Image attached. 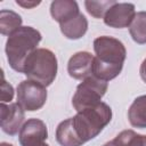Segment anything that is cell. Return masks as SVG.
Returning <instances> with one entry per match:
<instances>
[{
	"mask_svg": "<svg viewBox=\"0 0 146 146\" xmlns=\"http://www.w3.org/2000/svg\"><path fill=\"white\" fill-rule=\"evenodd\" d=\"M111 120L112 108L100 102L62 121L56 129V140L60 146H82L96 138Z\"/></svg>",
	"mask_w": 146,
	"mask_h": 146,
	"instance_id": "obj_1",
	"label": "cell"
},
{
	"mask_svg": "<svg viewBox=\"0 0 146 146\" xmlns=\"http://www.w3.org/2000/svg\"><path fill=\"white\" fill-rule=\"evenodd\" d=\"M94 58L92 75L103 81L115 79L123 68L127 57L124 44L113 36L102 35L94 40Z\"/></svg>",
	"mask_w": 146,
	"mask_h": 146,
	"instance_id": "obj_2",
	"label": "cell"
},
{
	"mask_svg": "<svg viewBox=\"0 0 146 146\" xmlns=\"http://www.w3.org/2000/svg\"><path fill=\"white\" fill-rule=\"evenodd\" d=\"M42 39L41 33L32 26H22L11 33L6 42V55L9 66L23 73L26 58L38 49V44Z\"/></svg>",
	"mask_w": 146,
	"mask_h": 146,
	"instance_id": "obj_3",
	"label": "cell"
},
{
	"mask_svg": "<svg viewBox=\"0 0 146 146\" xmlns=\"http://www.w3.org/2000/svg\"><path fill=\"white\" fill-rule=\"evenodd\" d=\"M57 68L56 55L49 49L38 48L26 58L23 73L27 80L48 87L54 82L57 75Z\"/></svg>",
	"mask_w": 146,
	"mask_h": 146,
	"instance_id": "obj_4",
	"label": "cell"
},
{
	"mask_svg": "<svg viewBox=\"0 0 146 146\" xmlns=\"http://www.w3.org/2000/svg\"><path fill=\"white\" fill-rule=\"evenodd\" d=\"M108 84L106 81L99 80L91 75L82 80L76 87V91L72 98V105L76 112L95 106L100 103V99L106 94Z\"/></svg>",
	"mask_w": 146,
	"mask_h": 146,
	"instance_id": "obj_5",
	"label": "cell"
},
{
	"mask_svg": "<svg viewBox=\"0 0 146 146\" xmlns=\"http://www.w3.org/2000/svg\"><path fill=\"white\" fill-rule=\"evenodd\" d=\"M17 103L24 111L34 112L43 107L47 102V89L31 80H24L17 86Z\"/></svg>",
	"mask_w": 146,
	"mask_h": 146,
	"instance_id": "obj_6",
	"label": "cell"
},
{
	"mask_svg": "<svg viewBox=\"0 0 146 146\" xmlns=\"http://www.w3.org/2000/svg\"><path fill=\"white\" fill-rule=\"evenodd\" d=\"M48 138L46 123L40 119H29L19 130L21 146H40Z\"/></svg>",
	"mask_w": 146,
	"mask_h": 146,
	"instance_id": "obj_7",
	"label": "cell"
},
{
	"mask_svg": "<svg viewBox=\"0 0 146 146\" xmlns=\"http://www.w3.org/2000/svg\"><path fill=\"white\" fill-rule=\"evenodd\" d=\"M135 5L130 2H115L105 14L104 23L114 29H124L130 26L135 18Z\"/></svg>",
	"mask_w": 146,
	"mask_h": 146,
	"instance_id": "obj_8",
	"label": "cell"
},
{
	"mask_svg": "<svg viewBox=\"0 0 146 146\" xmlns=\"http://www.w3.org/2000/svg\"><path fill=\"white\" fill-rule=\"evenodd\" d=\"M0 113V127L2 131L9 136H15L23 127L22 124H24V110L18 103H13L9 105L1 103Z\"/></svg>",
	"mask_w": 146,
	"mask_h": 146,
	"instance_id": "obj_9",
	"label": "cell"
},
{
	"mask_svg": "<svg viewBox=\"0 0 146 146\" xmlns=\"http://www.w3.org/2000/svg\"><path fill=\"white\" fill-rule=\"evenodd\" d=\"M94 56L88 51L75 52L67 63V72L75 80H84L92 75Z\"/></svg>",
	"mask_w": 146,
	"mask_h": 146,
	"instance_id": "obj_10",
	"label": "cell"
},
{
	"mask_svg": "<svg viewBox=\"0 0 146 146\" xmlns=\"http://www.w3.org/2000/svg\"><path fill=\"white\" fill-rule=\"evenodd\" d=\"M50 14L56 22L62 24L78 16L80 9L74 0H55L50 5Z\"/></svg>",
	"mask_w": 146,
	"mask_h": 146,
	"instance_id": "obj_11",
	"label": "cell"
},
{
	"mask_svg": "<svg viewBox=\"0 0 146 146\" xmlns=\"http://www.w3.org/2000/svg\"><path fill=\"white\" fill-rule=\"evenodd\" d=\"M60 32L70 40H78L82 38L88 30V21L83 14H79L72 19L59 24Z\"/></svg>",
	"mask_w": 146,
	"mask_h": 146,
	"instance_id": "obj_12",
	"label": "cell"
},
{
	"mask_svg": "<svg viewBox=\"0 0 146 146\" xmlns=\"http://www.w3.org/2000/svg\"><path fill=\"white\" fill-rule=\"evenodd\" d=\"M128 120L135 128H146V95L135 98L128 111Z\"/></svg>",
	"mask_w": 146,
	"mask_h": 146,
	"instance_id": "obj_13",
	"label": "cell"
},
{
	"mask_svg": "<svg viewBox=\"0 0 146 146\" xmlns=\"http://www.w3.org/2000/svg\"><path fill=\"white\" fill-rule=\"evenodd\" d=\"M103 146H146V135L137 133L133 130H123Z\"/></svg>",
	"mask_w": 146,
	"mask_h": 146,
	"instance_id": "obj_14",
	"label": "cell"
},
{
	"mask_svg": "<svg viewBox=\"0 0 146 146\" xmlns=\"http://www.w3.org/2000/svg\"><path fill=\"white\" fill-rule=\"evenodd\" d=\"M22 17L13 11L2 9L0 11V32L2 35H10L15 31H17L19 27H22Z\"/></svg>",
	"mask_w": 146,
	"mask_h": 146,
	"instance_id": "obj_15",
	"label": "cell"
},
{
	"mask_svg": "<svg viewBox=\"0 0 146 146\" xmlns=\"http://www.w3.org/2000/svg\"><path fill=\"white\" fill-rule=\"evenodd\" d=\"M132 40L138 44L146 43V11H138L129 26Z\"/></svg>",
	"mask_w": 146,
	"mask_h": 146,
	"instance_id": "obj_16",
	"label": "cell"
},
{
	"mask_svg": "<svg viewBox=\"0 0 146 146\" xmlns=\"http://www.w3.org/2000/svg\"><path fill=\"white\" fill-rule=\"evenodd\" d=\"M114 0H105V1H92L87 0L84 1V6L87 11L95 18H102L105 16L106 11L115 3Z\"/></svg>",
	"mask_w": 146,
	"mask_h": 146,
	"instance_id": "obj_17",
	"label": "cell"
},
{
	"mask_svg": "<svg viewBox=\"0 0 146 146\" xmlns=\"http://www.w3.org/2000/svg\"><path fill=\"white\" fill-rule=\"evenodd\" d=\"M14 97V88L11 84H9L5 79L1 84V100L2 103L10 102Z\"/></svg>",
	"mask_w": 146,
	"mask_h": 146,
	"instance_id": "obj_18",
	"label": "cell"
},
{
	"mask_svg": "<svg viewBox=\"0 0 146 146\" xmlns=\"http://www.w3.org/2000/svg\"><path fill=\"white\" fill-rule=\"evenodd\" d=\"M17 5L24 7V8H32V7H35L38 5H40V1H21V0H17L16 1Z\"/></svg>",
	"mask_w": 146,
	"mask_h": 146,
	"instance_id": "obj_19",
	"label": "cell"
},
{
	"mask_svg": "<svg viewBox=\"0 0 146 146\" xmlns=\"http://www.w3.org/2000/svg\"><path fill=\"white\" fill-rule=\"evenodd\" d=\"M139 74L141 80L146 83V58L143 60V63L140 64V68H139Z\"/></svg>",
	"mask_w": 146,
	"mask_h": 146,
	"instance_id": "obj_20",
	"label": "cell"
},
{
	"mask_svg": "<svg viewBox=\"0 0 146 146\" xmlns=\"http://www.w3.org/2000/svg\"><path fill=\"white\" fill-rule=\"evenodd\" d=\"M0 146H14L13 144H9V143H5V141H2L1 144H0Z\"/></svg>",
	"mask_w": 146,
	"mask_h": 146,
	"instance_id": "obj_21",
	"label": "cell"
},
{
	"mask_svg": "<svg viewBox=\"0 0 146 146\" xmlns=\"http://www.w3.org/2000/svg\"><path fill=\"white\" fill-rule=\"evenodd\" d=\"M40 146H49V145H48V144H46V143H43V144H42V145H40Z\"/></svg>",
	"mask_w": 146,
	"mask_h": 146,
	"instance_id": "obj_22",
	"label": "cell"
}]
</instances>
